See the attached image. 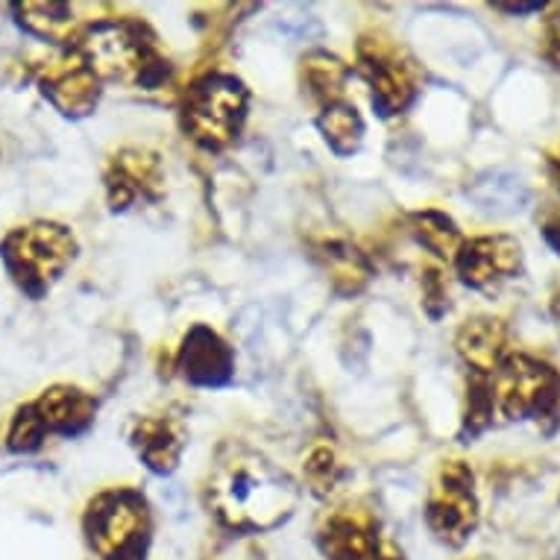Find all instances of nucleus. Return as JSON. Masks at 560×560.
<instances>
[{"mask_svg": "<svg viewBox=\"0 0 560 560\" xmlns=\"http://www.w3.org/2000/svg\"><path fill=\"white\" fill-rule=\"evenodd\" d=\"M317 129H320L323 141L329 144L331 153H338V156L359 153L361 141H364V118L347 101L323 106L320 115H317Z\"/></svg>", "mask_w": 560, "mask_h": 560, "instance_id": "19", "label": "nucleus"}, {"mask_svg": "<svg viewBox=\"0 0 560 560\" xmlns=\"http://www.w3.org/2000/svg\"><path fill=\"white\" fill-rule=\"evenodd\" d=\"M312 258L320 265L331 291L340 296H355L370 285L373 267L368 256L347 238H320L312 241Z\"/></svg>", "mask_w": 560, "mask_h": 560, "instance_id": "15", "label": "nucleus"}, {"mask_svg": "<svg viewBox=\"0 0 560 560\" xmlns=\"http://www.w3.org/2000/svg\"><path fill=\"white\" fill-rule=\"evenodd\" d=\"M303 472L314 497H329L331 490L340 485V478H343V467H340L338 455L329 446H314L308 452V458H305Z\"/></svg>", "mask_w": 560, "mask_h": 560, "instance_id": "22", "label": "nucleus"}, {"mask_svg": "<svg viewBox=\"0 0 560 560\" xmlns=\"http://www.w3.org/2000/svg\"><path fill=\"white\" fill-rule=\"evenodd\" d=\"M551 314H555V320H560V291L555 294V300H551Z\"/></svg>", "mask_w": 560, "mask_h": 560, "instance_id": "30", "label": "nucleus"}, {"mask_svg": "<svg viewBox=\"0 0 560 560\" xmlns=\"http://www.w3.org/2000/svg\"><path fill=\"white\" fill-rule=\"evenodd\" d=\"M320 549L329 560H399L376 532V520L359 508H343L320 528Z\"/></svg>", "mask_w": 560, "mask_h": 560, "instance_id": "9", "label": "nucleus"}, {"mask_svg": "<svg viewBox=\"0 0 560 560\" xmlns=\"http://www.w3.org/2000/svg\"><path fill=\"white\" fill-rule=\"evenodd\" d=\"M546 56L560 68V3L551 7L546 19Z\"/></svg>", "mask_w": 560, "mask_h": 560, "instance_id": "26", "label": "nucleus"}, {"mask_svg": "<svg viewBox=\"0 0 560 560\" xmlns=\"http://www.w3.org/2000/svg\"><path fill=\"white\" fill-rule=\"evenodd\" d=\"M542 238H546V244L560 256V212L549 214V218L542 221Z\"/></svg>", "mask_w": 560, "mask_h": 560, "instance_id": "27", "label": "nucleus"}, {"mask_svg": "<svg viewBox=\"0 0 560 560\" xmlns=\"http://www.w3.org/2000/svg\"><path fill=\"white\" fill-rule=\"evenodd\" d=\"M497 402H493V390L485 376H472L467 387V417H464V429L460 438H476L478 432H485L490 420H493Z\"/></svg>", "mask_w": 560, "mask_h": 560, "instance_id": "23", "label": "nucleus"}, {"mask_svg": "<svg viewBox=\"0 0 560 560\" xmlns=\"http://www.w3.org/2000/svg\"><path fill=\"white\" fill-rule=\"evenodd\" d=\"M359 74L364 77L373 109L382 118L402 115L420 89L417 65L399 50V45L382 36H364L359 42Z\"/></svg>", "mask_w": 560, "mask_h": 560, "instance_id": "7", "label": "nucleus"}, {"mask_svg": "<svg viewBox=\"0 0 560 560\" xmlns=\"http://www.w3.org/2000/svg\"><path fill=\"white\" fill-rule=\"evenodd\" d=\"M45 425L38 420V413L33 405L27 408H21L15 413V420H12V429H10V450L12 452H33L42 446L45 441Z\"/></svg>", "mask_w": 560, "mask_h": 560, "instance_id": "24", "label": "nucleus"}, {"mask_svg": "<svg viewBox=\"0 0 560 560\" xmlns=\"http://www.w3.org/2000/svg\"><path fill=\"white\" fill-rule=\"evenodd\" d=\"M294 478L244 443H223L206 481V502L230 532H270L294 514Z\"/></svg>", "mask_w": 560, "mask_h": 560, "instance_id": "1", "label": "nucleus"}, {"mask_svg": "<svg viewBox=\"0 0 560 560\" xmlns=\"http://www.w3.org/2000/svg\"><path fill=\"white\" fill-rule=\"evenodd\" d=\"M549 171H551V179H555V185H558V191H560V150L549 159Z\"/></svg>", "mask_w": 560, "mask_h": 560, "instance_id": "29", "label": "nucleus"}, {"mask_svg": "<svg viewBox=\"0 0 560 560\" xmlns=\"http://www.w3.org/2000/svg\"><path fill=\"white\" fill-rule=\"evenodd\" d=\"M493 402L511 420H551L558 423L560 378L558 373L528 355H508L493 370Z\"/></svg>", "mask_w": 560, "mask_h": 560, "instance_id": "6", "label": "nucleus"}, {"mask_svg": "<svg viewBox=\"0 0 560 560\" xmlns=\"http://www.w3.org/2000/svg\"><path fill=\"white\" fill-rule=\"evenodd\" d=\"M523 267V247L511 235H481L464 241L455 256V270L460 282L476 291H487L502 279L520 273Z\"/></svg>", "mask_w": 560, "mask_h": 560, "instance_id": "10", "label": "nucleus"}, {"mask_svg": "<svg viewBox=\"0 0 560 560\" xmlns=\"http://www.w3.org/2000/svg\"><path fill=\"white\" fill-rule=\"evenodd\" d=\"M408 226H411L413 241L425 247L432 256L446 258V261H455L460 249V232L455 226L452 218H446L443 212H434V209H425V212H417L408 218Z\"/></svg>", "mask_w": 560, "mask_h": 560, "instance_id": "20", "label": "nucleus"}, {"mask_svg": "<svg viewBox=\"0 0 560 560\" xmlns=\"http://www.w3.org/2000/svg\"><path fill=\"white\" fill-rule=\"evenodd\" d=\"M249 94L232 74H206L188 85L179 106V124L194 144L209 153L230 148L247 120Z\"/></svg>", "mask_w": 560, "mask_h": 560, "instance_id": "3", "label": "nucleus"}, {"mask_svg": "<svg viewBox=\"0 0 560 560\" xmlns=\"http://www.w3.org/2000/svg\"><path fill=\"white\" fill-rule=\"evenodd\" d=\"M129 441L136 446L138 458L148 464V469L167 476L179 467L188 432H185L183 417H176V413H148L132 423Z\"/></svg>", "mask_w": 560, "mask_h": 560, "instance_id": "14", "label": "nucleus"}, {"mask_svg": "<svg viewBox=\"0 0 560 560\" xmlns=\"http://www.w3.org/2000/svg\"><path fill=\"white\" fill-rule=\"evenodd\" d=\"M150 528L148 499L129 487L101 493L85 514V534L101 560H144Z\"/></svg>", "mask_w": 560, "mask_h": 560, "instance_id": "5", "label": "nucleus"}, {"mask_svg": "<svg viewBox=\"0 0 560 560\" xmlns=\"http://www.w3.org/2000/svg\"><path fill=\"white\" fill-rule=\"evenodd\" d=\"M15 12L21 15V27H27L33 36L47 42H68L74 33V10L68 3L50 0V3H19Z\"/></svg>", "mask_w": 560, "mask_h": 560, "instance_id": "21", "label": "nucleus"}, {"mask_svg": "<svg viewBox=\"0 0 560 560\" xmlns=\"http://www.w3.org/2000/svg\"><path fill=\"white\" fill-rule=\"evenodd\" d=\"M165 174L156 153L150 150H120L106 167V194L112 212H127L138 200H159Z\"/></svg>", "mask_w": 560, "mask_h": 560, "instance_id": "11", "label": "nucleus"}, {"mask_svg": "<svg viewBox=\"0 0 560 560\" xmlns=\"http://www.w3.org/2000/svg\"><path fill=\"white\" fill-rule=\"evenodd\" d=\"M179 376L194 387H223L235 376V355L230 343L209 326H194L176 352Z\"/></svg>", "mask_w": 560, "mask_h": 560, "instance_id": "12", "label": "nucleus"}, {"mask_svg": "<svg viewBox=\"0 0 560 560\" xmlns=\"http://www.w3.org/2000/svg\"><path fill=\"white\" fill-rule=\"evenodd\" d=\"M423 294H425V308L432 317H441L443 308H446V288H443L441 276L438 273H425L423 276Z\"/></svg>", "mask_w": 560, "mask_h": 560, "instance_id": "25", "label": "nucleus"}, {"mask_svg": "<svg viewBox=\"0 0 560 560\" xmlns=\"http://www.w3.org/2000/svg\"><path fill=\"white\" fill-rule=\"evenodd\" d=\"M349 68L340 62L338 56L326 54V50H312L303 56L300 65V83L308 101L317 106H331V103L343 101V85H347Z\"/></svg>", "mask_w": 560, "mask_h": 560, "instance_id": "18", "label": "nucleus"}, {"mask_svg": "<svg viewBox=\"0 0 560 560\" xmlns=\"http://www.w3.org/2000/svg\"><path fill=\"white\" fill-rule=\"evenodd\" d=\"M77 54L101 83L153 92L171 80V65L141 21H97L77 38Z\"/></svg>", "mask_w": 560, "mask_h": 560, "instance_id": "2", "label": "nucleus"}, {"mask_svg": "<svg viewBox=\"0 0 560 560\" xmlns=\"http://www.w3.org/2000/svg\"><path fill=\"white\" fill-rule=\"evenodd\" d=\"M493 10L508 15H528V12H540L542 3H493Z\"/></svg>", "mask_w": 560, "mask_h": 560, "instance_id": "28", "label": "nucleus"}, {"mask_svg": "<svg viewBox=\"0 0 560 560\" xmlns=\"http://www.w3.org/2000/svg\"><path fill=\"white\" fill-rule=\"evenodd\" d=\"M455 347L460 359L472 368V373L487 376L502 364V355H505V326L493 317L467 320L460 326Z\"/></svg>", "mask_w": 560, "mask_h": 560, "instance_id": "17", "label": "nucleus"}, {"mask_svg": "<svg viewBox=\"0 0 560 560\" xmlns=\"http://www.w3.org/2000/svg\"><path fill=\"white\" fill-rule=\"evenodd\" d=\"M0 256L15 285L38 300L71 267L77 258V238L59 223H33L10 232Z\"/></svg>", "mask_w": 560, "mask_h": 560, "instance_id": "4", "label": "nucleus"}, {"mask_svg": "<svg viewBox=\"0 0 560 560\" xmlns=\"http://www.w3.org/2000/svg\"><path fill=\"white\" fill-rule=\"evenodd\" d=\"M33 408H36L45 432L65 434V438L83 434L94 423V413H97V402H94L92 396L80 390V387L65 385L45 390Z\"/></svg>", "mask_w": 560, "mask_h": 560, "instance_id": "16", "label": "nucleus"}, {"mask_svg": "<svg viewBox=\"0 0 560 560\" xmlns=\"http://www.w3.org/2000/svg\"><path fill=\"white\" fill-rule=\"evenodd\" d=\"M101 80L83 62V56L71 54L62 62L50 65L42 77V92L65 118H85L101 101Z\"/></svg>", "mask_w": 560, "mask_h": 560, "instance_id": "13", "label": "nucleus"}, {"mask_svg": "<svg viewBox=\"0 0 560 560\" xmlns=\"http://www.w3.org/2000/svg\"><path fill=\"white\" fill-rule=\"evenodd\" d=\"M425 520L443 542L460 546L467 542L478 523V502L472 490V472L464 460H450L434 478L429 505H425Z\"/></svg>", "mask_w": 560, "mask_h": 560, "instance_id": "8", "label": "nucleus"}]
</instances>
